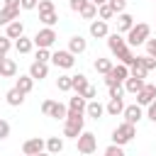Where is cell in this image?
<instances>
[{
	"mask_svg": "<svg viewBox=\"0 0 156 156\" xmlns=\"http://www.w3.org/2000/svg\"><path fill=\"white\" fill-rule=\"evenodd\" d=\"M136 136V127L134 124H129V122H122V124H117L115 129H112V144H117V146H124V144H129L132 139Z\"/></svg>",
	"mask_w": 156,
	"mask_h": 156,
	"instance_id": "3",
	"label": "cell"
},
{
	"mask_svg": "<svg viewBox=\"0 0 156 156\" xmlns=\"http://www.w3.org/2000/svg\"><path fill=\"white\" fill-rule=\"evenodd\" d=\"M134 66H141L144 71H154V68H156V58H151V56L144 54V56H136V63H134Z\"/></svg>",
	"mask_w": 156,
	"mask_h": 156,
	"instance_id": "33",
	"label": "cell"
},
{
	"mask_svg": "<svg viewBox=\"0 0 156 156\" xmlns=\"http://www.w3.org/2000/svg\"><path fill=\"white\" fill-rule=\"evenodd\" d=\"M85 107H88V100H85V98H80V95H76V98H71V100H68V112L85 115Z\"/></svg>",
	"mask_w": 156,
	"mask_h": 156,
	"instance_id": "22",
	"label": "cell"
},
{
	"mask_svg": "<svg viewBox=\"0 0 156 156\" xmlns=\"http://www.w3.org/2000/svg\"><path fill=\"white\" fill-rule=\"evenodd\" d=\"M107 90H110V100H119V98H124V83H117V85H110Z\"/></svg>",
	"mask_w": 156,
	"mask_h": 156,
	"instance_id": "36",
	"label": "cell"
},
{
	"mask_svg": "<svg viewBox=\"0 0 156 156\" xmlns=\"http://www.w3.org/2000/svg\"><path fill=\"white\" fill-rule=\"evenodd\" d=\"M20 2L22 0H5V7H20ZM22 10V7H20Z\"/></svg>",
	"mask_w": 156,
	"mask_h": 156,
	"instance_id": "50",
	"label": "cell"
},
{
	"mask_svg": "<svg viewBox=\"0 0 156 156\" xmlns=\"http://www.w3.org/2000/svg\"><path fill=\"white\" fill-rule=\"evenodd\" d=\"M146 117H149L151 122H156V100H154V102L146 107Z\"/></svg>",
	"mask_w": 156,
	"mask_h": 156,
	"instance_id": "48",
	"label": "cell"
},
{
	"mask_svg": "<svg viewBox=\"0 0 156 156\" xmlns=\"http://www.w3.org/2000/svg\"><path fill=\"white\" fill-rule=\"evenodd\" d=\"M20 7H22V10H37V7H39V0H22Z\"/></svg>",
	"mask_w": 156,
	"mask_h": 156,
	"instance_id": "47",
	"label": "cell"
},
{
	"mask_svg": "<svg viewBox=\"0 0 156 156\" xmlns=\"http://www.w3.org/2000/svg\"><path fill=\"white\" fill-rule=\"evenodd\" d=\"M39 22L44 24V27H54L56 22H58V12L54 10V12H41L39 15Z\"/></svg>",
	"mask_w": 156,
	"mask_h": 156,
	"instance_id": "32",
	"label": "cell"
},
{
	"mask_svg": "<svg viewBox=\"0 0 156 156\" xmlns=\"http://www.w3.org/2000/svg\"><path fill=\"white\" fill-rule=\"evenodd\" d=\"M85 5H88V0H68V7H71L73 12H80Z\"/></svg>",
	"mask_w": 156,
	"mask_h": 156,
	"instance_id": "43",
	"label": "cell"
},
{
	"mask_svg": "<svg viewBox=\"0 0 156 156\" xmlns=\"http://www.w3.org/2000/svg\"><path fill=\"white\" fill-rule=\"evenodd\" d=\"M49 117H51V119H61V122H63V119L68 117V105H63V102H56V100H54Z\"/></svg>",
	"mask_w": 156,
	"mask_h": 156,
	"instance_id": "23",
	"label": "cell"
},
{
	"mask_svg": "<svg viewBox=\"0 0 156 156\" xmlns=\"http://www.w3.org/2000/svg\"><path fill=\"white\" fill-rule=\"evenodd\" d=\"M5 37H10V39H20V37H24V24H22L20 20L10 22V24L5 27Z\"/></svg>",
	"mask_w": 156,
	"mask_h": 156,
	"instance_id": "17",
	"label": "cell"
},
{
	"mask_svg": "<svg viewBox=\"0 0 156 156\" xmlns=\"http://www.w3.org/2000/svg\"><path fill=\"white\" fill-rule=\"evenodd\" d=\"M85 117L83 115H78V112H68V117L63 119V136H68V139H78L85 129Z\"/></svg>",
	"mask_w": 156,
	"mask_h": 156,
	"instance_id": "2",
	"label": "cell"
},
{
	"mask_svg": "<svg viewBox=\"0 0 156 156\" xmlns=\"http://www.w3.org/2000/svg\"><path fill=\"white\" fill-rule=\"evenodd\" d=\"M76 141H78V151H80V154H85V156H88V154H93V151L98 149V136H95L93 132H83Z\"/></svg>",
	"mask_w": 156,
	"mask_h": 156,
	"instance_id": "6",
	"label": "cell"
},
{
	"mask_svg": "<svg viewBox=\"0 0 156 156\" xmlns=\"http://www.w3.org/2000/svg\"><path fill=\"white\" fill-rule=\"evenodd\" d=\"M146 56H151V58H156V39H149L146 44Z\"/></svg>",
	"mask_w": 156,
	"mask_h": 156,
	"instance_id": "45",
	"label": "cell"
},
{
	"mask_svg": "<svg viewBox=\"0 0 156 156\" xmlns=\"http://www.w3.org/2000/svg\"><path fill=\"white\" fill-rule=\"evenodd\" d=\"M90 37H95V39H107V37H110V27H107V22H102V20H93V22H90Z\"/></svg>",
	"mask_w": 156,
	"mask_h": 156,
	"instance_id": "12",
	"label": "cell"
},
{
	"mask_svg": "<svg viewBox=\"0 0 156 156\" xmlns=\"http://www.w3.org/2000/svg\"><path fill=\"white\" fill-rule=\"evenodd\" d=\"M54 0H39V15L41 12H54Z\"/></svg>",
	"mask_w": 156,
	"mask_h": 156,
	"instance_id": "42",
	"label": "cell"
},
{
	"mask_svg": "<svg viewBox=\"0 0 156 156\" xmlns=\"http://www.w3.org/2000/svg\"><path fill=\"white\" fill-rule=\"evenodd\" d=\"M93 66H95V71H98V73H102V76H107V73L112 71V61H110V58H102V56H98Z\"/></svg>",
	"mask_w": 156,
	"mask_h": 156,
	"instance_id": "30",
	"label": "cell"
},
{
	"mask_svg": "<svg viewBox=\"0 0 156 156\" xmlns=\"http://www.w3.org/2000/svg\"><path fill=\"white\" fill-rule=\"evenodd\" d=\"M122 117H124V122H129V124H134V127H136V124L141 122V117H144V110L134 102V105H127V107H124Z\"/></svg>",
	"mask_w": 156,
	"mask_h": 156,
	"instance_id": "10",
	"label": "cell"
},
{
	"mask_svg": "<svg viewBox=\"0 0 156 156\" xmlns=\"http://www.w3.org/2000/svg\"><path fill=\"white\" fill-rule=\"evenodd\" d=\"M15 88L27 95V93H32V88H34V78H32L29 73H27V76H20V78L15 80Z\"/></svg>",
	"mask_w": 156,
	"mask_h": 156,
	"instance_id": "24",
	"label": "cell"
},
{
	"mask_svg": "<svg viewBox=\"0 0 156 156\" xmlns=\"http://www.w3.org/2000/svg\"><path fill=\"white\" fill-rule=\"evenodd\" d=\"M12 46H15V44H12L10 37H0V54H2V56H7V51H10Z\"/></svg>",
	"mask_w": 156,
	"mask_h": 156,
	"instance_id": "40",
	"label": "cell"
},
{
	"mask_svg": "<svg viewBox=\"0 0 156 156\" xmlns=\"http://www.w3.org/2000/svg\"><path fill=\"white\" fill-rule=\"evenodd\" d=\"M85 115H88V117H93V119H100V117L105 115V105H102L100 100H90V102H88V107H85Z\"/></svg>",
	"mask_w": 156,
	"mask_h": 156,
	"instance_id": "18",
	"label": "cell"
},
{
	"mask_svg": "<svg viewBox=\"0 0 156 156\" xmlns=\"http://www.w3.org/2000/svg\"><path fill=\"white\" fill-rule=\"evenodd\" d=\"M22 156H27V154H22Z\"/></svg>",
	"mask_w": 156,
	"mask_h": 156,
	"instance_id": "54",
	"label": "cell"
},
{
	"mask_svg": "<svg viewBox=\"0 0 156 156\" xmlns=\"http://www.w3.org/2000/svg\"><path fill=\"white\" fill-rule=\"evenodd\" d=\"M112 17H115V10H112V7L107 5V2L98 7V20H102V22H107V20H112Z\"/></svg>",
	"mask_w": 156,
	"mask_h": 156,
	"instance_id": "35",
	"label": "cell"
},
{
	"mask_svg": "<svg viewBox=\"0 0 156 156\" xmlns=\"http://www.w3.org/2000/svg\"><path fill=\"white\" fill-rule=\"evenodd\" d=\"M127 78H129V66H124V63H117V66H112V71L105 76V85L110 88V85L124 83Z\"/></svg>",
	"mask_w": 156,
	"mask_h": 156,
	"instance_id": "5",
	"label": "cell"
},
{
	"mask_svg": "<svg viewBox=\"0 0 156 156\" xmlns=\"http://www.w3.org/2000/svg\"><path fill=\"white\" fill-rule=\"evenodd\" d=\"M117 58H119V63H124V66H129V68H132V66L136 63V56H134L132 46H127L124 51H119V54H117Z\"/></svg>",
	"mask_w": 156,
	"mask_h": 156,
	"instance_id": "29",
	"label": "cell"
},
{
	"mask_svg": "<svg viewBox=\"0 0 156 156\" xmlns=\"http://www.w3.org/2000/svg\"><path fill=\"white\" fill-rule=\"evenodd\" d=\"M5 100H7V105L20 107V105L24 102V93H22V90H17V88H10V90L5 93Z\"/></svg>",
	"mask_w": 156,
	"mask_h": 156,
	"instance_id": "21",
	"label": "cell"
},
{
	"mask_svg": "<svg viewBox=\"0 0 156 156\" xmlns=\"http://www.w3.org/2000/svg\"><path fill=\"white\" fill-rule=\"evenodd\" d=\"M78 15H80L83 20H90V22H93V20L98 17V5H93V2L88 0V5H85V7H83V10L78 12Z\"/></svg>",
	"mask_w": 156,
	"mask_h": 156,
	"instance_id": "31",
	"label": "cell"
},
{
	"mask_svg": "<svg viewBox=\"0 0 156 156\" xmlns=\"http://www.w3.org/2000/svg\"><path fill=\"white\" fill-rule=\"evenodd\" d=\"M107 49L117 56L119 51H124V49H127V39H124L119 32H115V34H110V37H107Z\"/></svg>",
	"mask_w": 156,
	"mask_h": 156,
	"instance_id": "11",
	"label": "cell"
},
{
	"mask_svg": "<svg viewBox=\"0 0 156 156\" xmlns=\"http://www.w3.org/2000/svg\"><path fill=\"white\" fill-rule=\"evenodd\" d=\"M51 63L56 66V68H73V63H76V56L66 49V51H56V54H51Z\"/></svg>",
	"mask_w": 156,
	"mask_h": 156,
	"instance_id": "8",
	"label": "cell"
},
{
	"mask_svg": "<svg viewBox=\"0 0 156 156\" xmlns=\"http://www.w3.org/2000/svg\"><path fill=\"white\" fill-rule=\"evenodd\" d=\"M107 5L115 10V15H122L127 10V0H107Z\"/></svg>",
	"mask_w": 156,
	"mask_h": 156,
	"instance_id": "37",
	"label": "cell"
},
{
	"mask_svg": "<svg viewBox=\"0 0 156 156\" xmlns=\"http://www.w3.org/2000/svg\"><path fill=\"white\" fill-rule=\"evenodd\" d=\"M46 151H49L51 156L61 154V151H63V139H61V136H49V139H46Z\"/></svg>",
	"mask_w": 156,
	"mask_h": 156,
	"instance_id": "27",
	"label": "cell"
},
{
	"mask_svg": "<svg viewBox=\"0 0 156 156\" xmlns=\"http://www.w3.org/2000/svg\"><path fill=\"white\" fill-rule=\"evenodd\" d=\"M56 88H58L61 93H68V90H73V78H71V76H58V80H56Z\"/></svg>",
	"mask_w": 156,
	"mask_h": 156,
	"instance_id": "34",
	"label": "cell"
},
{
	"mask_svg": "<svg viewBox=\"0 0 156 156\" xmlns=\"http://www.w3.org/2000/svg\"><path fill=\"white\" fill-rule=\"evenodd\" d=\"M2 58H5V56H2V54H0V61H2Z\"/></svg>",
	"mask_w": 156,
	"mask_h": 156,
	"instance_id": "53",
	"label": "cell"
},
{
	"mask_svg": "<svg viewBox=\"0 0 156 156\" xmlns=\"http://www.w3.org/2000/svg\"><path fill=\"white\" fill-rule=\"evenodd\" d=\"M134 27V17L129 15V12H122V15H117V32L122 34V32H129Z\"/></svg>",
	"mask_w": 156,
	"mask_h": 156,
	"instance_id": "19",
	"label": "cell"
},
{
	"mask_svg": "<svg viewBox=\"0 0 156 156\" xmlns=\"http://www.w3.org/2000/svg\"><path fill=\"white\" fill-rule=\"evenodd\" d=\"M51 105H54V100H44V102H41V115H46V117H49V112H51Z\"/></svg>",
	"mask_w": 156,
	"mask_h": 156,
	"instance_id": "49",
	"label": "cell"
},
{
	"mask_svg": "<svg viewBox=\"0 0 156 156\" xmlns=\"http://www.w3.org/2000/svg\"><path fill=\"white\" fill-rule=\"evenodd\" d=\"M15 20H20V7H2L0 10V24L2 27H7Z\"/></svg>",
	"mask_w": 156,
	"mask_h": 156,
	"instance_id": "16",
	"label": "cell"
},
{
	"mask_svg": "<svg viewBox=\"0 0 156 156\" xmlns=\"http://www.w3.org/2000/svg\"><path fill=\"white\" fill-rule=\"evenodd\" d=\"M144 85H146L144 80H139V78H132V76H129V78L124 80V93L136 95V93H141V90H144Z\"/></svg>",
	"mask_w": 156,
	"mask_h": 156,
	"instance_id": "25",
	"label": "cell"
},
{
	"mask_svg": "<svg viewBox=\"0 0 156 156\" xmlns=\"http://www.w3.org/2000/svg\"><path fill=\"white\" fill-rule=\"evenodd\" d=\"M88 49V41H85V37H80V34H73L71 39H68V51L76 56V54H83Z\"/></svg>",
	"mask_w": 156,
	"mask_h": 156,
	"instance_id": "13",
	"label": "cell"
},
{
	"mask_svg": "<svg viewBox=\"0 0 156 156\" xmlns=\"http://www.w3.org/2000/svg\"><path fill=\"white\" fill-rule=\"evenodd\" d=\"M34 56H37L34 61H41V63H49V61H51V51H49V49H37Z\"/></svg>",
	"mask_w": 156,
	"mask_h": 156,
	"instance_id": "39",
	"label": "cell"
},
{
	"mask_svg": "<svg viewBox=\"0 0 156 156\" xmlns=\"http://www.w3.org/2000/svg\"><path fill=\"white\" fill-rule=\"evenodd\" d=\"M102 156H124V149L117 146V144H110V146L102 151Z\"/></svg>",
	"mask_w": 156,
	"mask_h": 156,
	"instance_id": "38",
	"label": "cell"
},
{
	"mask_svg": "<svg viewBox=\"0 0 156 156\" xmlns=\"http://www.w3.org/2000/svg\"><path fill=\"white\" fill-rule=\"evenodd\" d=\"M32 39H34V46H37V49H49V46H51L58 37H56L54 27H44V29H39Z\"/></svg>",
	"mask_w": 156,
	"mask_h": 156,
	"instance_id": "4",
	"label": "cell"
},
{
	"mask_svg": "<svg viewBox=\"0 0 156 156\" xmlns=\"http://www.w3.org/2000/svg\"><path fill=\"white\" fill-rule=\"evenodd\" d=\"M15 49H17V54H29V51L34 49V39L20 37V39H15Z\"/></svg>",
	"mask_w": 156,
	"mask_h": 156,
	"instance_id": "26",
	"label": "cell"
},
{
	"mask_svg": "<svg viewBox=\"0 0 156 156\" xmlns=\"http://www.w3.org/2000/svg\"><path fill=\"white\" fill-rule=\"evenodd\" d=\"M71 78H73V90H76V95H83V93L90 88L85 73H76V76H71Z\"/></svg>",
	"mask_w": 156,
	"mask_h": 156,
	"instance_id": "20",
	"label": "cell"
},
{
	"mask_svg": "<svg viewBox=\"0 0 156 156\" xmlns=\"http://www.w3.org/2000/svg\"><path fill=\"white\" fill-rule=\"evenodd\" d=\"M124 107H127V105H124V102H122V98H119V100H110V102L105 105V112H107V115H112V117H117V115H122V112H124Z\"/></svg>",
	"mask_w": 156,
	"mask_h": 156,
	"instance_id": "28",
	"label": "cell"
},
{
	"mask_svg": "<svg viewBox=\"0 0 156 156\" xmlns=\"http://www.w3.org/2000/svg\"><path fill=\"white\" fill-rule=\"evenodd\" d=\"M15 76H17V63L5 56L0 61V78H15Z\"/></svg>",
	"mask_w": 156,
	"mask_h": 156,
	"instance_id": "15",
	"label": "cell"
},
{
	"mask_svg": "<svg viewBox=\"0 0 156 156\" xmlns=\"http://www.w3.org/2000/svg\"><path fill=\"white\" fill-rule=\"evenodd\" d=\"M10 136V122L0 117V139H7Z\"/></svg>",
	"mask_w": 156,
	"mask_h": 156,
	"instance_id": "44",
	"label": "cell"
},
{
	"mask_svg": "<svg viewBox=\"0 0 156 156\" xmlns=\"http://www.w3.org/2000/svg\"><path fill=\"white\" fill-rule=\"evenodd\" d=\"M154 2H156V0H154Z\"/></svg>",
	"mask_w": 156,
	"mask_h": 156,
	"instance_id": "55",
	"label": "cell"
},
{
	"mask_svg": "<svg viewBox=\"0 0 156 156\" xmlns=\"http://www.w3.org/2000/svg\"><path fill=\"white\" fill-rule=\"evenodd\" d=\"M29 76H32L34 80H44V78L49 76V63H41V61H32V66H29Z\"/></svg>",
	"mask_w": 156,
	"mask_h": 156,
	"instance_id": "14",
	"label": "cell"
},
{
	"mask_svg": "<svg viewBox=\"0 0 156 156\" xmlns=\"http://www.w3.org/2000/svg\"><path fill=\"white\" fill-rule=\"evenodd\" d=\"M90 2H93V5H98V7H100V5H105V2H107V0H90Z\"/></svg>",
	"mask_w": 156,
	"mask_h": 156,
	"instance_id": "51",
	"label": "cell"
},
{
	"mask_svg": "<svg viewBox=\"0 0 156 156\" xmlns=\"http://www.w3.org/2000/svg\"><path fill=\"white\" fill-rule=\"evenodd\" d=\"M151 39V24H146V22H136L129 32H127V46H141V44H146Z\"/></svg>",
	"mask_w": 156,
	"mask_h": 156,
	"instance_id": "1",
	"label": "cell"
},
{
	"mask_svg": "<svg viewBox=\"0 0 156 156\" xmlns=\"http://www.w3.org/2000/svg\"><path fill=\"white\" fill-rule=\"evenodd\" d=\"M37 156H51V154H49V151H41V154H37Z\"/></svg>",
	"mask_w": 156,
	"mask_h": 156,
	"instance_id": "52",
	"label": "cell"
},
{
	"mask_svg": "<svg viewBox=\"0 0 156 156\" xmlns=\"http://www.w3.org/2000/svg\"><path fill=\"white\" fill-rule=\"evenodd\" d=\"M146 73H149V71H144L141 66H132V68H129V76H132V78H139V80H144Z\"/></svg>",
	"mask_w": 156,
	"mask_h": 156,
	"instance_id": "41",
	"label": "cell"
},
{
	"mask_svg": "<svg viewBox=\"0 0 156 156\" xmlns=\"http://www.w3.org/2000/svg\"><path fill=\"white\" fill-rule=\"evenodd\" d=\"M95 95H98V88H95V85H90V88H88V90H85V93H83V95H80V98H85V100H88V102H90V100H98V98H95Z\"/></svg>",
	"mask_w": 156,
	"mask_h": 156,
	"instance_id": "46",
	"label": "cell"
},
{
	"mask_svg": "<svg viewBox=\"0 0 156 156\" xmlns=\"http://www.w3.org/2000/svg\"><path fill=\"white\" fill-rule=\"evenodd\" d=\"M156 100V83H146L141 93H136V105L139 107H149Z\"/></svg>",
	"mask_w": 156,
	"mask_h": 156,
	"instance_id": "9",
	"label": "cell"
},
{
	"mask_svg": "<svg viewBox=\"0 0 156 156\" xmlns=\"http://www.w3.org/2000/svg\"><path fill=\"white\" fill-rule=\"evenodd\" d=\"M41 151H46V139H41V136H32L22 144V154H27V156H37Z\"/></svg>",
	"mask_w": 156,
	"mask_h": 156,
	"instance_id": "7",
	"label": "cell"
}]
</instances>
